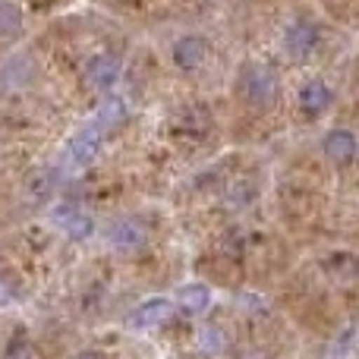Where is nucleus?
I'll return each instance as SVG.
<instances>
[{
    "label": "nucleus",
    "instance_id": "obj_1",
    "mask_svg": "<svg viewBox=\"0 0 359 359\" xmlns=\"http://www.w3.org/2000/svg\"><path fill=\"white\" fill-rule=\"evenodd\" d=\"M240 92H243V98H249L252 104H268V101L274 98V92H278V79H274V73L268 67L249 63L240 73Z\"/></svg>",
    "mask_w": 359,
    "mask_h": 359
},
{
    "label": "nucleus",
    "instance_id": "obj_2",
    "mask_svg": "<svg viewBox=\"0 0 359 359\" xmlns=\"http://www.w3.org/2000/svg\"><path fill=\"white\" fill-rule=\"evenodd\" d=\"M170 312H174V303L170 299H164V297H151V299H145L142 306H136V309L130 312V328H158V325H164L170 318Z\"/></svg>",
    "mask_w": 359,
    "mask_h": 359
},
{
    "label": "nucleus",
    "instance_id": "obj_3",
    "mask_svg": "<svg viewBox=\"0 0 359 359\" xmlns=\"http://www.w3.org/2000/svg\"><path fill=\"white\" fill-rule=\"evenodd\" d=\"M322 151L328 161L334 164H347L356 158V136L350 130H331L322 142Z\"/></svg>",
    "mask_w": 359,
    "mask_h": 359
},
{
    "label": "nucleus",
    "instance_id": "obj_4",
    "mask_svg": "<svg viewBox=\"0 0 359 359\" xmlns=\"http://www.w3.org/2000/svg\"><path fill=\"white\" fill-rule=\"evenodd\" d=\"M117 76H120V63L107 54H98L86 63V82L92 88H101V92H104V88H111L114 82H117Z\"/></svg>",
    "mask_w": 359,
    "mask_h": 359
},
{
    "label": "nucleus",
    "instance_id": "obj_5",
    "mask_svg": "<svg viewBox=\"0 0 359 359\" xmlns=\"http://www.w3.org/2000/svg\"><path fill=\"white\" fill-rule=\"evenodd\" d=\"M205 54H208V44L198 35H186L174 44V60L180 69H196L205 60Z\"/></svg>",
    "mask_w": 359,
    "mask_h": 359
},
{
    "label": "nucleus",
    "instance_id": "obj_6",
    "mask_svg": "<svg viewBox=\"0 0 359 359\" xmlns=\"http://www.w3.org/2000/svg\"><path fill=\"white\" fill-rule=\"evenodd\" d=\"M316 41H318V35H316V29H312L309 22H293L290 29H287V38H284L287 50H290L293 57H306V54H312Z\"/></svg>",
    "mask_w": 359,
    "mask_h": 359
},
{
    "label": "nucleus",
    "instance_id": "obj_7",
    "mask_svg": "<svg viewBox=\"0 0 359 359\" xmlns=\"http://www.w3.org/2000/svg\"><path fill=\"white\" fill-rule=\"evenodd\" d=\"M331 101H334V95H331V88L325 86V82H306L303 92H299V104H303L306 114H322L331 107Z\"/></svg>",
    "mask_w": 359,
    "mask_h": 359
},
{
    "label": "nucleus",
    "instance_id": "obj_8",
    "mask_svg": "<svg viewBox=\"0 0 359 359\" xmlns=\"http://www.w3.org/2000/svg\"><path fill=\"white\" fill-rule=\"evenodd\" d=\"M57 224H60L73 240H86V236L92 233V221H88L79 208H73V205H67V208L57 211Z\"/></svg>",
    "mask_w": 359,
    "mask_h": 359
},
{
    "label": "nucleus",
    "instance_id": "obj_9",
    "mask_svg": "<svg viewBox=\"0 0 359 359\" xmlns=\"http://www.w3.org/2000/svg\"><path fill=\"white\" fill-rule=\"evenodd\" d=\"M177 303L183 306L189 316H196V312H202V309H208V303H211V290L205 284H186V287H180L177 290Z\"/></svg>",
    "mask_w": 359,
    "mask_h": 359
},
{
    "label": "nucleus",
    "instance_id": "obj_10",
    "mask_svg": "<svg viewBox=\"0 0 359 359\" xmlns=\"http://www.w3.org/2000/svg\"><path fill=\"white\" fill-rule=\"evenodd\" d=\"M111 243L117 249H139L145 243V230L136 221H120L111 227Z\"/></svg>",
    "mask_w": 359,
    "mask_h": 359
},
{
    "label": "nucleus",
    "instance_id": "obj_11",
    "mask_svg": "<svg viewBox=\"0 0 359 359\" xmlns=\"http://www.w3.org/2000/svg\"><path fill=\"white\" fill-rule=\"evenodd\" d=\"M95 151H98V133H79V136L69 139V155L76 164L92 161Z\"/></svg>",
    "mask_w": 359,
    "mask_h": 359
},
{
    "label": "nucleus",
    "instance_id": "obj_12",
    "mask_svg": "<svg viewBox=\"0 0 359 359\" xmlns=\"http://www.w3.org/2000/svg\"><path fill=\"white\" fill-rule=\"evenodd\" d=\"M22 29V13L13 0H0V38H10Z\"/></svg>",
    "mask_w": 359,
    "mask_h": 359
},
{
    "label": "nucleus",
    "instance_id": "obj_13",
    "mask_svg": "<svg viewBox=\"0 0 359 359\" xmlns=\"http://www.w3.org/2000/svg\"><path fill=\"white\" fill-rule=\"evenodd\" d=\"M4 359H35V350H32L29 337L25 334H16L4 350Z\"/></svg>",
    "mask_w": 359,
    "mask_h": 359
},
{
    "label": "nucleus",
    "instance_id": "obj_14",
    "mask_svg": "<svg viewBox=\"0 0 359 359\" xmlns=\"http://www.w3.org/2000/svg\"><path fill=\"white\" fill-rule=\"evenodd\" d=\"M120 117H123V101H114V98H111L104 107H101L98 123H101V126H111L114 120H120Z\"/></svg>",
    "mask_w": 359,
    "mask_h": 359
},
{
    "label": "nucleus",
    "instance_id": "obj_15",
    "mask_svg": "<svg viewBox=\"0 0 359 359\" xmlns=\"http://www.w3.org/2000/svg\"><path fill=\"white\" fill-rule=\"evenodd\" d=\"M73 359H104V353H98V350H82V353H76Z\"/></svg>",
    "mask_w": 359,
    "mask_h": 359
}]
</instances>
